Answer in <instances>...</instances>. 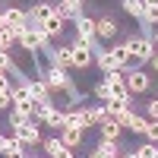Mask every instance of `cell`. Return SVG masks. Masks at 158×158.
I'll use <instances>...</instances> for the list:
<instances>
[{
  "label": "cell",
  "instance_id": "obj_16",
  "mask_svg": "<svg viewBox=\"0 0 158 158\" xmlns=\"http://www.w3.org/2000/svg\"><path fill=\"white\" fill-rule=\"evenodd\" d=\"M16 35H19V48H22L29 57H35V51H38V41H35L32 29H29V25H25V29H16Z\"/></svg>",
  "mask_w": 158,
  "mask_h": 158
},
{
  "label": "cell",
  "instance_id": "obj_37",
  "mask_svg": "<svg viewBox=\"0 0 158 158\" xmlns=\"http://www.w3.org/2000/svg\"><path fill=\"white\" fill-rule=\"evenodd\" d=\"M29 158H48V152H44V155H29Z\"/></svg>",
  "mask_w": 158,
  "mask_h": 158
},
{
  "label": "cell",
  "instance_id": "obj_1",
  "mask_svg": "<svg viewBox=\"0 0 158 158\" xmlns=\"http://www.w3.org/2000/svg\"><path fill=\"white\" fill-rule=\"evenodd\" d=\"M127 41V48H130V63H127V70H136V67H142V63H149L152 57H155V41L152 38H146V35H127L123 38Z\"/></svg>",
  "mask_w": 158,
  "mask_h": 158
},
{
  "label": "cell",
  "instance_id": "obj_8",
  "mask_svg": "<svg viewBox=\"0 0 158 158\" xmlns=\"http://www.w3.org/2000/svg\"><path fill=\"white\" fill-rule=\"evenodd\" d=\"M57 3H51V0H38V3H32L29 10V22H48L51 16H57Z\"/></svg>",
  "mask_w": 158,
  "mask_h": 158
},
{
  "label": "cell",
  "instance_id": "obj_3",
  "mask_svg": "<svg viewBox=\"0 0 158 158\" xmlns=\"http://www.w3.org/2000/svg\"><path fill=\"white\" fill-rule=\"evenodd\" d=\"M70 51H73V70H89L95 63V48L89 41H82V38H73Z\"/></svg>",
  "mask_w": 158,
  "mask_h": 158
},
{
  "label": "cell",
  "instance_id": "obj_31",
  "mask_svg": "<svg viewBox=\"0 0 158 158\" xmlns=\"http://www.w3.org/2000/svg\"><path fill=\"white\" fill-rule=\"evenodd\" d=\"M0 155H6V136L0 133Z\"/></svg>",
  "mask_w": 158,
  "mask_h": 158
},
{
  "label": "cell",
  "instance_id": "obj_13",
  "mask_svg": "<svg viewBox=\"0 0 158 158\" xmlns=\"http://www.w3.org/2000/svg\"><path fill=\"white\" fill-rule=\"evenodd\" d=\"M3 16H6V25H13V29H25V25H29V10L6 6V10H3Z\"/></svg>",
  "mask_w": 158,
  "mask_h": 158
},
{
  "label": "cell",
  "instance_id": "obj_25",
  "mask_svg": "<svg viewBox=\"0 0 158 158\" xmlns=\"http://www.w3.org/2000/svg\"><path fill=\"white\" fill-rule=\"evenodd\" d=\"M146 117H149V120H158V98L146 101Z\"/></svg>",
  "mask_w": 158,
  "mask_h": 158
},
{
  "label": "cell",
  "instance_id": "obj_34",
  "mask_svg": "<svg viewBox=\"0 0 158 158\" xmlns=\"http://www.w3.org/2000/svg\"><path fill=\"white\" fill-rule=\"evenodd\" d=\"M3 25H6V16H3V10H0V29H3Z\"/></svg>",
  "mask_w": 158,
  "mask_h": 158
},
{
  "label": "cell",
  "instance_id": "obj_36",
  "mask_svg": "<svg viewBox=\"0 0 158 158\" xmlns=\"http://www.w3.org/2000/svg\"><path fill=\"white\" fill-rule=\"evenodd\" d=\"M152 41H155V48H158V29H155V35H152Z\"/></svg>",
  "mask_w": 158,
  "mask_h": 158
},
{
  "label": "cell",
  "instance_id": "obj_5",
  "mask_svg": "<svg viewBox=\"0 0 158 158\" xmlns=\"http://www.w3.org/2000/svg\"><path fill=\"white\" fill-rule=\"evenodd\" d=\"M73 22H76V38H82V41H89L92 48L98 51V32H95V19L82 13V16H76Z\"/></svg>",
  "mask_w": 158,
  "mask_h": 158
},
{
  "label": "cell",
  "instance_id": "obj_19",
  "mask_svg": "<svg viewBox=\"0 0 158 158\" xmlns=\"http://www.w3.org/2000/svg\"><path fill=\"white\" fill-rule=\"evenodd\" d=\"M67 123H70V127H82V130H89V117H85V108H82V104L67 111Z\"/></svg>",
  "mask_w": 158,
  "mask_h": 158
},
{
  "label": "cell",
  "instance_id": "obj_2",
  "mask_svg": "<svg viewBox=\"0 0 158 158\" xmlns=\"http://www.w3.org/2000/svg\"><path fill=\"white\" fill-rule=\"evenodd\" d=\"M13 136H16L25 149L41 146V142H44V136H41V123H38V120H25V123H19V127H13Z\"/></svg>",
  "mask_w": 158,
  "mask_h": 158
},
{
  "label": "cell",
  "instance_id": "obj_7",
  "mask_svg": "<svg viewBox=\"0 0 158 158\" xmlns=\"http://www.w3.org/2000/svg\"><path fill=\"white\" fill-rule=\"evenodd\" d=\"M95 32H98V41H114L117 35H120V25H117V19L114 16H108V13H104V16H98L95 19Z\"/></svg>",
  "mask_w": 158,
  "mask_h": 158
},
{
  "label": "cell",
  "instance_id": "obj_23",
  "mask_svg": "<svg viewBox=\"0 0 158 158\" xmlns=\"http://www.w3.org/2000/svg\"><path fill=\"white\" fill-rule=\"evenodd\" d=\"M136 152H139L142 158H158V142H149V139H146V142H142Z\"/></svg>",
  "mask_w": 158,
  "mask_h": 158
},
{
  "label": "cell",
  "instance_id": "obj_26",
  "mask_svg": "<svg viewBox=\"0 0 158 158\" xmlns=\"http://www.w3.org/2000/svg\"><path fill=\"white\" fill-rule=\"evenodd\" d=\"M146 139H149V142H158V120H149V127H146Z\"/></svg>",
  "mask_w": 158,
  "mask_h": 158
},
{
  "label": "cell",
  "instance_id": "obj_12",
  "mask_svg": "<svg viewBox=\"0 0 158 158\" xmlns=\"http://www.w3.org/2000/svg\"><path fill=\"white\" fill-rule=\"evenodd\" d=\"M57 136H60L63 142H67L70 149H76V146H82V139H85V130H82V127H70V123H63Z\"/></svg>",
  "mask_w": 158,
  "mask_h": 158
},
{
  "label": "cell",
  "instance_id": "obj_20",
  "mask_svg": "<svg viewBox=\"0 0 158 158\" xmlns=\"http://www.w3.org/2000/svg\"><path fill=\"white\" fill-rule=\"evenodd\" d=\"M13 44H19V35L13 25H3L0 29V51H13Z\"/></svg>",
  "mask_w": 158,
  "mask_h": 158
},
{
  "label": "cell",
  "instance_id": "obj_35",
  "mask_svg": "<svg viewBox=\"0 0 158 158\" xmlns=\"http://www.w3.org/2000/svg\"><path fill=\"white\" fill-rule=\"evenodd\" d=\"M142 3H146V6H158V0H142Z\"/></svg>",
  "mask_w": 158,
  "mask_h": 158
},
{
  "label": "cell",
  "instance_id": "obj_11",
  "mask_svg": "<svg viewBox=\"0 0 158 158\" xmlns=\"http://www.w3.org/2000/svg\"><path fill=\"white\" fill-rule=\"evenodd\" d=\"M48 60L54 63V67H63V70H73V51L70 44H54V51L48 54Z\"/></svg>",
  "mask_w": 158,
  "mask_h": 158
},
{
  "label": "cell",
  "instance_id": "obj_17",
  "mask_svg": "<svg viewBox=\"0 0 158 158\" xmlns=\"http://www.w3.org/2000/svg\"><path fill=\"white\" fill-rule=\"evenodd\" d=\"M82 3L85 0H60L57 10H60L63 19H76V16H82Z\"/></svg>",
  "mask_w": 158,
  "mask_h": 158
},
{
  "label": "cell",
  "instance_id": "obj_28",
  "mask_svg": "<svg viewBox=\"0 0 158 158\" xmlns=\"http://www.w3.org/2000/svg\"><path fill=\"white\" fill-rule=\"evenodd\" d=\"M10 108H13V95L0 92V111H10Z\"/></svg>",
  "mask_w": 158,
  "mask_h": 158
},
{
  "label": "cell",
  "instance_id": "obj_21",
  "mask_svg": "<svg viewBox=\"0 0 158 158\" xmlns=\"http://www.w3.org/2000/svg\"><path fill=\"white\" fill-rule=\"evenodd\" d=\"M85 117H89V127H98L104 117H108V108H104V101H101V104H89V108H85Z\"/></svg>",
  "mask_w": 158,
  "mask_h": 158
},
{
  "label": "cell",
  "instance_id": "obj_9",
  "mask_svg": "<svg viewBox=\"0 0 158 158\" xmlns=\"http://www.w3.org/2000/svg\"><path fill=\"white\" fill-rule=\"evenodd\" d=\"M41 146H44L48 158H73V149H70V146H67V142H63L60 136H48Z\"/></svg>",
  "mask_w": 158,
  "mask_h": 158
},
{
  "label": "cell",
  "instance_id": "obj_38",
  "mask_svg": "<svg viewBox=\"0 0 158 158\" xmlns=\"http://www.w3.org/2000/svg\"><path fill=\"white\" fill-rule=\"evenodd\" d=\"M108 158H123V155H108Z\"/></svg>",
  "mask_w": 158,
  "mask_h": 158
},
{
  "label": "cell",
  "instance_id": "obj_30",
  "mask_svg": "<svg viewBox=\"0 0 158 158\" xmlns=\"http://www.w3.org/2000/svg\"><path fill=\"white\" fill-rule=\"evenodd\" d=\"M89 158H108V155H104V152H101V149L95 146V149H92V152H89Z\"/></svg>",
  "mask_w": 158,
  "mask_h": 158
},
{
  "label": "cell",
  "instance_id": "obj_29",
  "mask_svg": "<svg viewBox=\"0 0 158 158\" xmlns=\"http://www.w3.org/2000/svg\"><path fill=\"white\" fill-rule=\"evenodd\" d=\"M3 158H29V155H25V149H19V152H6Z\"/></svg>",
  "mask_w": 158,
  "mask_h": 158
},
{
  "label": "cell",
  "instance_id": "obj_33",
  "mask_svg": "<svg viewBox=\"0 0 158 158\" xmlns=\"http://www.w3.org/2000/svg\"><path fill=\"white\" fill-rule=\"evenodd\" d=\"M123 158H142V155H139V152L133 149V152H123Z\"/></svg>",
  "mask_w": 158,
  "mask_h": 158
},
{
  "label": "cell",
  "instance_id": "obj_4",
  "mask_svg": "<svg viewBox=\"0 0 158 158\" xmlns=\"http://www.w3.org/2000/svg\"><path fill=\"white\" fill-rule=\"evenodd\" d=\"M127 89L133 92V95H146V92L152 89V76L142 70V67H136V70H127Z\"/></svg>",
  "mask_w": 158,
  "mask_h": 158
},
{
  "label": "cell",
  "instance_id": "obj_22",
  "mask_svg": "<svg viewBox=\"0 0 158 158\" xmlns=\"http://www.w3.org/2000/svg\"><path fill=\"white\" fill-rule=\"evenodd\" d=\"M120 6L127 16H133V19H142V13H146V3L142 0H120Z\"/></svg>",
  "mask_w": 158,
  "mask_h": 158
},
{
  "label": "cell",
  "instance_id": "obj_14",
  "mask_svg": "<svg viewBox=\"0 0 158 158\" xmlns=\"http://www.w3.org/2000/svg\"><path fill=\"white\" fill-rule=\"evenodd\" d=\"M29 85H32V98L35 101H51V85H48L44 76H32Z\"/></svg>",
  "mask_w": 158,
  "mask_h": 158
},
{
  "label": "cell",
  "instance_id": "obj_15",
  "mask_svg": "<svg viewBox=\"0 0 158 158\" xmlns=\"http://www.w3.org/2000/svg\"><path fill=\"white\" fill-rule=\"evenodd\" d=\"M146 127H149V117H142V114H130L127 117V123H123V130H130L133 136H146Z\"/></svg>",
  "mask_w": 158,
  "mask_h": 158
},
{
  "label": "cell",
  "instance_id": "obj_32",
  "mask_svg": "<svg viewBox=\"0 0 158 158\" xmlns=\"http://www.w3.org/2000/svg\"><path fill=\"white\" fill-rule=\"evenodd\" d=\"M149 67H152V70H155V73H158V51H155V57H152V60H149Z\"/></svg>",
  "mask_w": 158,
  "mask_h": 158
},
{
  "label": "cell",
  "instance_id": "obj_10",
  "mask_svg": "<svg viewBox=\"0 0 158 158\" xmlns=\"http://www.w3.org/2000/svg\"><path fill=\"white\" fill-rule=\"evenodd\" d=\"M98 133H101V139H117L120 142V136H123V123L117 120V117H104V120L98 123Z\"/></svg>",
  "mask_w": 158,
  "mask_h": 158
},
{
  "label": "cell",
  "instance_id": "obj_24",
  "mask_svg": "<svg viewBox=\"0 0 158 158\" xmlns=\"http://www.w3.org/2000/svg\"><path fill=\"white\" fill-rule=\"evenodd\" d=\"M92 92H95V98H98V101H108V98H111V85L104 82V79H101V82L92 89Z\"/></svg>",
  "mask_w": 158,
  "mask_h": 158
},
{
  "label": "cell",
  "instance_id": "obj_18",
  "mask_svg": "<svg viewBox=\"0 0 158 158\" xmlns=\"http://www.w3.org/2000/svg\"><path fill=\"white\" fill-rule=\"evenodd\" d=\"M41 25L48 29V35L57 41V38H63V25H67V19H63L60 13H57V16H51V19H48V22H41Z\"/></svg>",
  "mask_w": 158,
  "mask_h": 158
},
{
  "label": "cell",
  "instance_id": "obj_27",
  "mask_svg": "<svg viewBox=\"0 0 158 158\" xmlns=\"http://www.w3.org/2000/svg\"><path fill=\"white\" fill-rule=\"evenodd\" d=\"M0 92L13 95V79H10V73H0Z\"/></svg>",
  "mask_w": 158,
  "mask_h": 158
},
{
  "label": "cell",
  "instance_id": "obj_6",
  "mask_svg": "<svg viewBox=\"0 0 158 158\" xmlns=\"http://www.w3.org/2000/svg\"><path fill=\"white\" fill-rule=\"evenodd\" d=\"M44 79H48V85H51V92H63L70 82H73V76H70V70H63V67H54V63H51V67L41 73Z\"/></svg>",
  "mask_w": 158,
  "mask_h": 158
}]
</instances>
